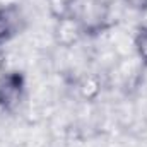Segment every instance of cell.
Segmentation results:
<instances>
[{
  "instance_id": "2",
  "label": "cell",
  "mask_w": 147,
  "mask_h": 147,
  "mask_svg": "<svg viewBox=\"0 0 147 147\" xmlns=\"http://www.w3.org/2000/svg\"><path fill=\"white\" fill-rule=\"evenodd\" d=\"M26 91L24 75L17 70L0 74V108L3 111H14L22 101Z\"/></svg>"
},
{
  "instance_id": "1",
  "label": "cell",
  "mask_w": 147,
  "mask_h": 147,
  "mask_svg": "<svg viewBox=\"0 0 147 147\" xmlns=\"http://www.w3.org/2000/svg\"><path fill=\"white\" fill-rule=\"evenodd\" d=\"M110 5L106 0H67L62 17L87 34L96 36L111 26Z\"/></svg>"
},
{
  "instance_id": "5",
  "label": "cell",
  "mask_w": 147,
  "mask_h": 147,
  "mask_svg": "<svg viewBox=\"0 0 147 147\" xmlns=\"http://www.w3.org/2000/svg\"><path fill=\"white\" fill-rule=\"evenodd\" d=\"M123 3L137 12H146L147 10V0H123Z\"/></svg>"
},
{
  "instance_id": "3",
  "label": "cell",
  "mask_w": 147,
  "mask_h": 147,
  "mask_svg": "<svg viewBox=\"0 0 147 147\" xmlns=\"http://www.w3.org/2000/svg\"><path fill=\"white\" fill-rule=\"evenodd\" d=\"M24 28V16L19 5L9 3L0 7V46L17 36Z\"/></svg>"
},
{
  "instance_id": "4",
  "label": "cell",
  "mask_w": 147,
  "mask_h": 147,
  "mask_svg": "<svg viewBox=\"0 0 147 147\" xmlns=\"http://www.w3.org/2000/svg\"><path fill=\"white\" fill-rule=\"evenodd\" d=\"M134 48H135V53H137L139 60L142 62V65L147 67V24L137 29L135 38H134Z\"/></svg>"
}]
</instances>
